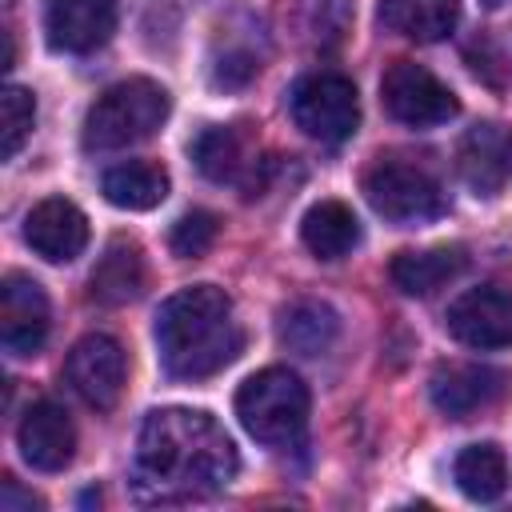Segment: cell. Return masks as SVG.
I'll list each match as a JSON object with an SVG mask.
<instances>
[{
	"label": "cell",
	"instance_id": "2e32d148",
	"mask_svg": "<svg viewBox=\"0 0 512 512\" xmlns=\"http://www.w3.org/2000/svg\"><path fill=\"white\" fill-rule=\"evenodd\" d=\"M468 256L460 244H436V248H404L392 256L388 276L404 296H432L448 280L464 272Z\"/></svg>",
	"mask_w": 512,
	"mask_h": 512
},
{
	"label": "cell",
	"instance_id": "9a60e30c",
	"mask_svg": "<svg viewBox=\"0 0 512 512\" xmlns=\"http://www.w3.org/2000/svg\"><path fill=\"white\" fill-rule=\"evenodd\" d=\"M456 168L476 196H496L512 180V128L504 124H476L464 132Z\"/></svg>",
	"mask_w": 512,
	"mask_h": 512
},
{
	"label": "cell",
	"instance_id": "7402d4cb",
	"mask_svg": "<svg viewBox=\"0 0 512 512\" xmlns=\"http://www.w3.org/2000/svg\"><path fill=\"white\" fill-rule=\"evenodd\" d=\"M452 480L468 500L492 504L508 488V460H504V452L496 444H468L452 460Z\"/></svg>",
	"mask_w": 512,
	"mask_h": 512
},
{
	"label": "cell",
	"instance_id": "9c48e42d",
	"mask_svg": "<svg viewBox=\"0 0 512 512\" xmlns=\"http://www.w3.org/2000/svg\"><path fill=\"white\" fill-rule=\"evenodd\" d=\"M448 332L468 348H508L512 344V288L480 284L460 292L444 316Z\"/></svg>",
	"mask_w": 512,
	"mask_h": 512
},
{
	"label": "cell",
	"instance_id": "8992f818",
	"mask_svg": "<svg viewBox=\"0 0 512 512\" xmlns=\"http://www.w3.org/2000/svg\"><path fill=\"white\" fill-rule=\"evenodd\" d=\"M364 196L392 224H424L444 212V192L436 176L396 156H384L364 172Z\"/></svg>",
	"mask_w": 512,
	"mask_h": 512
},
{
	"label": "cell",
	"instance_id": "7c38bea8",
	"mask_svg": "<svg viewBox=\"0 0 512 512\" xmlns=\"http://www.w3.org/2000/svg\"><path fill=\"white\" fill-rule=\"evenodd\" d=\"M16 444L28 468L36 472H64L76 456V428L72 416L56 400H36L16 428Z\"/></svg>",
	"mask_w": 512,
	"mask_h": 512
},
{
	"label": "cell",
	"instance_id": "603a6c76",
	"mask_svg": "<svg viewBox=\"0 0 512 512\" xmlns=\"http://www.w3.org/2000/svg\"><path fill=\"white\" fill-rule=\"evenodd\" d=\"M192 160L216 184L240 180V172L248 168V160H244V136L232 124H212V128H204L192 140Z\"/></svg>",
	"mask_w": 512,
	"mask_h": 512
},
{
	"label": "cell",
	"instance_id": "83f0119b",
	"mask_svg": "<svg viewBox=\"0 0 512 512\" xmlns=\"http://www.w3.org/2000/svg\"><path fill=\"white\" fill-rule=\"evenodd\" d=\"M488 4H500V0H488Z\"/></svg>",
	"mask_w": 512,
	"mask_h": 512
},
{
	"label": "cell",
	"instance_id": "ffe728a7",
	"mask_svg": "<svg viewBox=\"0 0 512 512\" xmlns=\"http://www.w3.org/2000/svg\"><path fill=\"white\" fill-rule=\"evenodd\" d=\"M276 336L288 352L300 356H320L336 344L340 336V316L324 304V300H292L280 320H276Z\"/></svg>",
	"mask_w": 512,
	"mask_h": 512
},
{
	"label": "cell",
	"instance_id": "44dd1931",
	"mask_svg": "<svg viewBox=\"0 0 512 512\" xmlns=\"http://www.w3.org/2000/svg\"><path fill=\"white\" fill-rule=\"evenodd\" d=\"M100 192H104L108 204H116L124 212H148L168 196V172L152 160L112 164L100 180Z\"/></svg>",
	"mask_w": 512,
	"mask_h": 512
},
{
	"label": "cell",
	"instance_id": "52a82bcc",
	"mask_svg": "<svg viewBox=\"0 0 512 512\" xmlns=\"http://www.w3.org/2000/svg\"><path fill=\"white\" fill-rule=\"evenodd\" d=\"M380 104L392 120H400L408 128H436L460 112L456 92L416 60L388 64V72L380 80Z\"/></svg>",
	"mask_w": 512,
	"mask_h": 512
},
{
	"label": "cell",
	"instance_id": "4fadbf2b",
	"mask_svg": "<svg viewBox=\"0 0 512 512\" xmlns=\"http://www.w3.org/2000/svg\"><path fill=\"white\" fill-rule=\"evenodd\" d=\"M44 32L56 52H96L116 32V0H48Z\"/></svg>",
	"mask_w": 512,
	"mask_h": 512
},
{
	"label": "cell",
	"instance_id": "3957f363",
	"mask_svg": "<svg viewBox=\"0 0 512 512\" xmlns=\"http://www.w3.org/2000/svg\"><path fill=\"white\" fill-rule=\"evenodd\" d=\"M172 112V96L168 88H160L148 76H132L120 80L112 88H104L92 108L84 112V148L88 152H120L132 148L148 136L160 132V124Z\"/></svg>",
	"mask_w": 512,
	"mask_h": 512
},
{
	"label": "cell",
	"instance_id": "5b68a950",
	"mask_svg": "<svg viewBox=\"0 0 512 512\" xmlns=\"http://www.w3.org/2000/svg\"><path fill=\"white\" fill-rule=\"evenodd\" d=\"M288 108L292 120L304 136L320 140V144H340L356 132L360 124V100H356V84L340 72H308L292 84L288 92Z\"/></svg>",
	"mask_w": 512,
	"mask_h": 512
},
{
	"label": "cell",
	"instance_id": "7a4b0ae2",
	"mask_svg": "<svg viewBox=\"0 0 512 512\" xmlns=\"http://www.w3.org/2000/svg\"><path fill=\"white\" fill-rule=\"evenodd\" d=\"M152 336L164 372L176 380L216 376L244 348V328L236 324L232 300L216 284H192L172 292L156 308Z\"/></svg>",
	"mask_w": 512,
	"mask_h": 512
},
{
	"label": "cell",
	"instance_id": "4316f807",
	"mask_svg": "<svg viewBox=\"0 0 512 512\" xmlns=\"http://www.w3.org/2000/svg\"><path fill=\"white\" fill-rule=\"evenodd\" d=\"M256 76V64H252V56H224L220 64H216V84H224V88H236V84H244V80H252Z\"/></svg>",
	"mask_w": 512,
	"mask_h": 512
},
{
	"label": "cell",
	"instance_id": "d6986e66",
	"mask_svg": "<svg viewBox=\"0 0 512 512\" xmlns=\"http://www.w3.org/2000/svg\"><path fill=\"white\" fill-rule=\"evenodd\" d=\"M300 240L316 260H340L360 240V220L344 200H316L300 220Z\"/></svg>",
	"mask_w": 512,
	"mask_h": 512
},
{
	"label": "cell",
	"instance_id": "8fae6325",
	"mask_svg": "<svg viewBox=\"0 0 512 512\" xmlns=\"http://www.w3.org/2000/svg\"><path fill=\"white\" fill-rule=\"evenodd\" d=\"M512 388V376L504 368H492V364H448V368H436L432 372V404L452 416V420H468L492 404H500Z\"/></svg>",
	"mask_w": 512,
	"mask_h": 512
},
{
	"label": "cell",
	"instance_id": "ba28073f",
	"mask_svg": "<svg viewBox=\"0 0 512 512\" xmlns=\"http://www.w3.org/2000/svg\"><path fill=\"white\" fill-rule=\"evenodd\" d=\"M64 376L72 384V392L88 404V408H116L124 380H128V356L124 344L108 332H88L72 344L68 360H64Z\"/></svg>",
	"mask_w": 512,
	"mask_h": 512
},
{
	"label": "cell",
	"instance_id": "d4e9b609",
	"mask_svg": "<svg viewBox=\"0 0 512 512\" xmlns=\"http://www.w3.org/2000/svg\"><path fill=\"white\" fill-rule=\"evenodd\" d=\"M216 232H220V220H216L212 212H204V208H192V212H184V216L172 224L168 244H172V252H176L180 260H196V256H204V252L216 244Z\"/></svg>",
	"mask_w": 512,
	"mask_h": 512
},
{
	"label": "cell",
	"instance_id": "6da1fadb",
	"mask_svg": "<svg viewBox=\"0 0 512 512\" xmlns=\"http://www.w3.org/2000/svg\"><path fill=\"white\" fill-rule=\"evenodd\" d=\"M236 476L228 432L192 408H156L136 436L132 492L140 504H184L220 492Z\"/></svg>",
	"mask_w": 512,
	"mask_h": 512
},
{
	"label": "cell",
	"instance_id": "30bf717a",
	"mask_svg": "<svg viewBox=\"0 0 512 512\" xmlns=\"http://www.w3.org/2000/svg\"><path fill=\"white\" fill-rule=\"evenodd\" d=\"M52 328V308L44 288L24 276L8 272L0 284V344L8 356H36L48 340Z\"/></svg>",
	"mask_w": 512,
	"mask_h": 512
},
{
	"label": "cell",
	"instance_id": "cb8c5ba5",
	"mask_svg": "<svg viewBox=\"0 0 512 512\" xmlns=\"http://www.w3.org/2000/svg\"><path fill=\"white\" fill-rule=\"evenodd\" d=\"M0 136H4V144H0V152H4V160H12L20 148H24V140L32 136V124H36V96L28 92V88H20V84H8L4 88V96H0Z\"/></svg>",
	"mask_w": 512,
	"mask_h": 512
},
{
	"label": "cell",
	"instance_id": "e0dca14e",
	"mask_svg": "<svg viewBox=\"0 0 512 512\" xmlns=\"http://www.w3.org/2000/svg\"><path fill=\"white\" fill-rule=\"evenodd\" d=\"M144 280H148V268H144V252L136 240L128 236H116L104 256L96 260L92 276H88V296L96 304H108V308H120L128 300H136L144 292Z\"/></svg>",
	"mask_w": 512,
	"mask_h": 512
},
{
	"label": "cell",
	"instance_id": "484cf974",
	"mask_svg": "<svg viewBox=\"0 0 512 512\" xmlns=\"http://www.w3.org/2000/svg\"><path fill=\"white\" fill-rule=\"evenodd\" d=\"M36 508H44L40 496H32L28 488H20L12 476L0 480V512H36Z\"/></svg>",
	"mask_w": 512,
	"mask_h": 512
},
{
	"label": "cell",
	"instance_id": "ac0fdd59",
	"mask_svg": "<svg viewBox=\"0 0 512 512\" xmlns=\"http://www.w3.org/2000/svg\"><path fill=\"white\" fill-rule=\"evenodd\" d=\"M376 20L416 44H436L452 36L460 20V0H376Z\"/></svg>",
	"mask_w": 512,
	"mask_h": 512
},
{
	"label": "cell",
	"instance_id": "5bb4252c",
	"mask_svg": "<svg viewBox=\"0 0 512 512\" xmlns=\"http://www.w3.org/2000/svg\"><path fill=\"white\" fill-rule=\"evenodd\" d=\"M24 244L48 264H68L88 248V216L72 200L48 196L24 216Z\"/></svg>",
	"mask_w": 512,
	"mask_h": 512
},
{
	"label": "cell",
	"instance_id": "277c9868",
	"mask_svg": "<svg viewBox=\"0 0 512 512\" xmlns=\"http://www.w3.org/2000/svg\"><path fill=\"white\" fill-rule=\"evenodd\" d=\"M308 388L288 368H260L236 388V416L260 444H292L308 428Z\"/></svg>",
	"mask_w": 512,
	"mask_h": 512
}]
</instances>
